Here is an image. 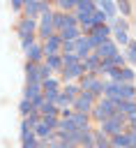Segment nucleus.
<instances>
[{
  "mask_svg": "<svg viewBox=\"0 0 136 148\" xmlns=\"http://www.w3.org/2000/svg\"><path fill=\"white\" fill-rule=\"evenodd\" d=\"M99 130H101L104 134H108V136H115V134H120V132H127V130H129V127H127V116L120 113V111H115L111 118H106V120L99 125Z\"/></svg>",
  "mask_w": 136,
  "mask_h": 148,
  "instance_id": "nucleus-1",
  "label": "nucleus"
},
{
  "mask_svg": "<svg viewBox=\"0 0 136 148\" xmlns=\"http://www.w3.org/2000/svg\"><path fill=\"white\" fill-rule=\"evenodd\" d=\"M78 86H81V92H92L97 99L104 97V79L99 74H85V76H81Z\"/></svg>",
  "mask_w": 136,
  "mask_h": 148,
  "instance_id": "nucleus-2",
  "label": "nucleus"
},
{
  "mask_svg": "<svg viewBox=\"0 0 136 148\" xmlns=\"http://www.w3.org/2000/svg\"><path fill=\"white\" fill-rule=\"evenodd\" d=\"M37 28H39V18L18 16V21H16V35H18V39H30V37H37Z\"/></svg>",
  "mask_w": 136,
  "mask_h": 148,
  "instance_id": "nucleus-3",
  "label": "nucleus"
},
{
  "mask_svg": "<svg viewBox=\"0 0 136 148\" xmlns=\"http://www.w3.org/2000/svg\"><path fill=\"white\" fill-rule=\"evenodd\" d=\"M53 12H55V9H53ZM53 12H46V14L39 16V28H37V39H39V42H46L48 37L58 35V32H55V25H53Z\"/></svg>",
  "mask_w": 136,
  "mask_h": 148,
  "instance_id": "nucleus-4",
  "label": "nucleus"
},
{
  "mask_svg": "<svg viewBox=\"0 0 136 148\" xmlns=\"http://www.w3.org/2000/svg\"><path fill=\"white\" fill-rule=\"evenodd\" d=\"M97 102H99V99H97L92 92H81V95L74 99L71 109H74L76 113H88V116H90V113H92V109L97 106Z\"/></svg>",
  "mask_w": 136,
  "mask_h": 148,
  "instance_id": "nucleus-5",
  "label": "nucleus"
},
{
  "mask_svg": "<svg viewBox=\"0 0 136 148\" xmlns=\"http://www.w3.org/2000/svg\"><path fill=\"white\" fill-rule=\"evenodd\" d=\"M53 25H55V32L60 35L62 30H67V28H74V25H78V21H76V14H65V12H53Z\"/></svg>",
  "mask_w": 136,
  "mask_h": 148,
  "instance_id": "nucleus-6",
  "label": "nucleus"
},
{
  "mask_svg": "<svg viewBox=\"0 0 136 148\" xmlns=\"http://www.w3.org/2000/svg\"><path fill=\"white\" fill-rule=\"evenodd\" d=\"M85 76V69H83V62L78 65H71V67H65L60 72V81L62 83H78V79Z\"/></svg>",
  "mask_w": 136,
  "mask_h": 148,
  "instance_id": "nucleus-7",
  "label": "nucleus"
},
{
  "mask_svg": "<svg viewBox=\"0 0 136 148\" xmlns=\"http://www.w3.org/2000/svg\"><path fill=\"white\" fill-rule=\"evenodd\" d=\"M74 53L81 58V62H83L88 56H92V53H95V49H92V44H90L88 35H83V37H78V39L74 42Z\"/></svg>",
  "mask_w": 136,
  "mask_h": 148,
  "instance_id": "nucleus-8",
  "label": "nucleus"
},
{
  "mask_svg": "<svg viewBox=\"0 0 136 148\" xmlns=\"http://www.w3.org/2000/svg\"><path fill=\"white\" fill-rule=\"evenodd\" d=\"M41 44H44L46 58H48V56H62V37H60V35H53V37H48V39L41 42Z\"/></svg>",
  "mask_w": 136,
  "mask_h": 148,
  "instance_id": "nucleus-9",
  "label": "nucleus"
},
{
  "mask_svg": "<svg viewBox=\"0 0 136 148\" xmlns=\"http://www.w3.org/2000/svg\"><path fill=\"white\" fill-rule=\"evenodd\" d=\"M95 53H97L101 60H108V58H115V56L120 53V46H118V44L113 42V37H111V39H106V42H104Z\"/></svg>",
  "mask_w": 136,
  "mask_h": 148,
  "instance_id": "nucleus-10",
  "label": "nucleus"
},
{
  "mask_svg": "<svg viewBox=\"0 0 136 148\" xmlns=\"http://www.w3.org/2000/svg\"><path fill=\"white\" fill-rule=\"evenodd\" d=\"M25 56H28V60L30 62H35V65H39V62H44L46 60V53H44V44L37 39L28 51H25Z\"/></svg>",
  "mask_w": 136,
  "mask_h": 148,
  "instance_id": "nucleus-11",
  "label": "nucleus"
},
{
  "mask_svg": "<svg viewBox=\"0 0 136 148\" xmlns=\"http://www.w3.org/2000/svg\"><path fill=\"white\" fill-rule=\"evenodd\" d=\"M69 120H71V125H74L76 132H83V130H92V127H95V125H92V118H90L88 113H76V111H74V116H71Z\"/></svg>",
  "mask_w": 136,
  "mask_h": 148,
  "instance_id": "nucleus-12",
  "label": "nucleus"
},
{
  "mask_svg": "<svg viewBox=\"0 0 136 148\" xmlns=\"http://www.w3.org/2000/svg\"><path fill=\"white\" fill-rule=\"evenodd\" d=\"M21 16L39 18V16H41V0H25V5H23V14H21Z\"/></svg>",
  "mask_w": 136,
  "mask_h": 148,
  "instance_id": "nucleus-13",
  "label": "nucleus"
},
{
  "mask_svg": "<svg viewBox=\"0 0 136 148\" xmlns=\"http://www.w3.org/2000/svg\"><path fill=\"white\" fill-rule=\"evenodd\" d=\"M97 0H76V12L74 14H85V16H92L97 12Z\"/></svg>",
  "mask_w": 136,
  "mask_h": 148,
  "instance_id": "nucleus-14",
  "label": "nucleus"
},
{
  "mask_svg": "<svg viewBox=\"0 0 136 148\" xmlns=\"http://www.w3.org/2000/svg\"><path fill=\"white\" fill-rule=\"evenodd\" d=\"M99 67H101V58H99L97 53H92V56H88V58L83 60V69H85V74H97Z\"/></svg>",
  "mask_w": 136,
  "mask_h": 148,
  "instance_id": "nucleus-15",
  "label": "nucleus"
},
{
  "mask_svg": "<svg viewBox=\"0 0 136 148\" xmlns=\"http://www.w3.org/2000/svg\"><path fill=\"white\" fill-rule=\"evenodd\" d=\"M44 95V88H41V83H25V88H23V97L25 99H37V97H41Z\"/></svg>",
  "mask_w": 136,
  "mask_h": 148,
  "instance_id": "nucleus-16",
  "label": "nucleus"
},
{
  "mask_svg": "<svg viewBox=\"0 0 136 148\" xmlns=\"http://www.w3.org/2000/svg\"><path fill=\"white\" fill-rule=\"evenodd\" d=\"M97 7H99L108 18H115V16H118V2H115V0H99Z\"/></svg>",
  "mask_w": 136,
  "mask_h": 148,
  "instance_id": "nucleus-17",
  "label": "nucleus"
},
{
  "mask_svg": "<svg viewBox=\"0 0 136 148\" xmlns=\"http://www.w3.org/2000/svg\"><path fill=\"white\" fill-rule=\"evenodd\" d=\"M92 134H95V143H92L95 148H113V146H111V136H108V134H104L99 127H95V130H92Z\"/></svg>",
  "mask_w": 136,
  "mask_h": 148,
  "instance_id": "nucleus-18",
  "label": "nucleus"
},
{
  "mask_svg": "<svg viewBox=\"0 0 136 148\" xmlns=\"http://www.w3.org/2000/svg\"><path fill=\"white\" fill-rule=\"evenodd\" d=\"M108 25H111V30H113V32H127L129 21H127L124 16H115V18H111V21H108Z\"/></svg>",
  "mask_w": 136,
  "mask_h": 148,
  "instance_id": "nucleus-19",
  "label": "nucleus"
},
{
  "mask_svg": "<svg viewBox=\"0 0 136 148\" xmlns=\"http://www.w3.org/2000/svg\"><path fill=\"white\" fill-rule=\"evenodd\" d=\"M41 88H44V92H62V81L55 79V76H51V79H46L41 83Z\"/></svg>",
  "mask_w": 136,
  "mask_h": 148,
  "instance_id": "nucleus-20",
  "label": "nucleus"
},
{
  "mask_svg": "<svg viewBox=\"0 0 136 148\" xmlns=\"http://www.w3.org/2000/svg\"><path fill=\"white\" fill-rule=\"evenodd\" d=\"M62 95L74 102V99L81 95V86H78V83H62Z\"/></svg>",
  "mask_w": 136,
  "mask_h": 148,
  "instance_id": "nucleus-21",
  "label": "nucleus"
},
{
  "mask_svg": "<svg viewBox=\"0 0 136 148\" xmlns=\"http://www.w3.org/2000/svg\"><path fill=\"white\" fill-rule=\"evenodd\" d=\"M111 146H113V148H129V130L111 136Z\"/></svg>",
  "mask_w": 136,
  "mask_h": 148,
  "instance_id": "nucleus-22",
  "label": "nucleus"
},
{
  "mask_svg": "<svg viewBox=\"0 0 136 148\" xmlns=\"http://www.w3.org/2000/svg\"><path fill=\"white\" fill-rule=\"evenodd\" d=\"M60 37H62V42H76L78 37H83V32H81V28H78V25H74V28L62 30V32H60Z\"/></svg>",
  "mask_w": 136,
  "mask_h": 148,
  "instance_id": "nucleus-23",
  "label": "nucleus"
},
{
  "mask_svg": "<svg viewBox=\"0 0 136 148\" xmlns=\"http://www.w3.org/2000/svg\"><path fill=\"white\" fill-rule=\"evenodd\" d=\"M44 62L48 65V69H51L53 74H60V72H62V67H65V65H62V56H48Z\"/></svg>",
  "mask_w": 136,
  "mask_h": 148,
  "instance_id": "nucleus-24",
  "label": "nucleus"
},
{
  "mask_svg": "<svg viewBox=\"0 0 136 148\" xmlns=\"http://www.w3.org/2000/svg\"><path fill=\"white\" fill-rule=\"evenodd\" d=\"M55 9L65 12V14H74L76 12V0H55Z\"/></svg>",
  "mask_w": 136,
  "mask_h": 148,
  "instance_id": "nucleus-25",
  "label": "nucleus"
},
{
  "mask_svg": "<svg viewBox=\"0 0 136 148\" xmlns=\"http://www.w3.org/2000/svg\"><path fill=\"white\" fill-rule=\"evenodd\" d=\"M18 113H21L23 118H28V116H32V113H37V111H35V104H32L30 99L23 97V99L18 102Z\"/></svg>",
  "mask_w": 136,
  "mask_h": 148,
  "instance_id": "nucleus-26",
  "label": "nucleus"
},
{
  "mask_svg": "<svg viewBox=\"0 0 136 148\" xmlns=\"http://www.w3.org/2000/svg\"><path fill=\"white\" fill-rule=\"evenodd\" d=\"M120 83H136V72L131 67H122L120 69Z\"/></svg>",
  "mask_w": 136,
  "mask_h": 148,
  "instance_id": "nucleus-27",
  "label": "nucleus"
},
{
  "mask_svg": "<svg viewBox=\"0 0 136 148\" xmlns=\"http://www.w3.org/2000/svg\"><path fill=\"white\" fill-rule=\"evenodd\" d=\"M122 53H124V58H127V65H136V39H131L129 46H127Z\"/></svg>",
  "mask_w": 136,
  "mask_h": 148,
  "instance_id": "nucleus-28",
  "label": "nucleus"
},
{
  "mask_svg": "<svg viewBox=\"0 0 136 148\" xmlns=\"http://www.w3.org/2000/svg\"><path fill=\"white\" fill-rule=\"evenodd\" d=\"M118 111L124 113V116L129 118V116L136 113V102H118Z\"/></svg>",
  "mask_w": 136,
  "mask_h": 148,
  "instance_id": "nucleus-29",
  "label": "nucleus"
},
{
  "mask_svg": "<svg viewBox=\"0 0 136 148\" xmlns=\"http://www.w3.org/2000/svg\"><path fill=\"white\" fill-rule=\"evenodd\" d=\"M113 42H115L118 46L127 49V46H129V42H131V37H129L127 32H113Z\"/></svg>",
  "mask_w": 136,
  "mask_h": 148,
  "instance_id": "nucleus-30",
  "label": "nucleus"
},
{
  "mask_svg": "<svg viewBox=\"0 0 136 148\" xmlns=\"http://www.w3.org/2000/svg\"><path fill=\"white\" fill-rule=\"evenodd\" d=\"M81 62V58L76 56V53H62V65L65 67H71V65H78ZM62 67V69H65Z\"/></svg>",
  "mask_w": 136,
  "mask_h": 148,
  "instance_id": "nucleus-31",
  "label": "nucleus"
},
{
  "mask_svg": "<svg viewBox=\"0 0 136 148\" xmlns=\"http://www.w3.org/2000/svg\"><path fill=\"white\" fill-rule=\"evenodd\" d=\"M92 21H95V28H97V25H106V23H108L111 18H108V16H106V14L101 12V9H97V12L92 14Z\"/></svg>",
  "mask_w": 136,
  "mask_h": 148,
  "instance_id": "nucleus-32",
  "label": "nucleus"
},
{
  "mask_svg": "<svg viewBox=\"0 0 136 148\" xmlns=\"http://www.w3.org/2000/svg\"><path fill=\"white\" fill-rule=\"evenodd\" d=\"M118 12H120V16L127 18V16L131 14V2H129V0H120V2H118Z\"/></svg>",
  "mask_w": 136,
  "mask_h": 148,
  "instance_id": "nucleus-33",
  "label": "nucleus"
},
{
  "mask_svg": "<svg viewBox=\"0 0 136 148\" xmlns=\"http://www.w3.org/2000/svg\"><path fill=\"white\" fill-rule=\"evenodd\" d=\"M51 76H53V72L48 69V65H46V62H41V65H39V79H41V83H44L46 79H51Z\"/></svg>",
  "mask_w": 136,
  "mask_h": 148,
  "instance_id": "nucleus-34",
  "label": "nucleus"
},
{
  "mask_svg": "<svg viewBox=\"0 0 136 148\" xmlns=\"http://www.w3.org/2000/svg\"><path fill=\"white\" fill-rule=\"evenodd\" d=\"M23 5H25V0H12V9L18 14H23Z\"/></svg>",
  "mask_w": 136,
  "mask_h": 148,
  "instance_id": "nucleus-35",
  "label": "nucleus"
},
{
  "mask_svg": "<svg viewBox=\"0 0 136 148\" xmlns=\"http://www.w3.org/2000/svg\"><path fill=\"white\" fill-rule=\"evenodd\" d=\"M35 42H37V37H30V39H21V49H23V51H28V49H30Z\"/></svg>",
  "mask_w": 136,
  "mask_h": 148,
  "instance_id": "nucleus-36",
  "label": "nucleus"
},
{
  "mask_svg": "<svg viewBox=\"0 0 136 148\" xmlns=\"http://www.w3.org/2000/svg\"><path fill=\"white\" fill-rule=\"evenodd\" d=\"M62 53H74V42H62Z\"/></svg>",
  "mask_w": 136,
  "mask_h": 148,
  "instance_id": "nucleus-37",
  "label": "nucleus"
},
{
  "mask_svg": "<svg viewBox=\"0 0 136 148\" xmlns=\"http://www.w3.org/2000/svg\"><path fill=\"white\" fill-rule=\"evenodd\" d=\"M129 148H136V130H129Z\"/></svg>",
  "mask_w": 136,
  "mask_h": 148,
  "instance_id": "nucleus-38",
  "label": "nucleus"
},
{
  "mask_svg": "<svg viewBox=\"0 0 136 148\" xmlns=\"http://www.w3.org/2000/svg\"><path fill=\"white\" fill-rule=\"evenodd\" d=\"M127 127H129V130H136V113L127 118Z\"/></svg>",
  "mask_w": 136,
  "mask_h": 148,
  "instance_id": "nucleus-39",
  "label": "nucleus"
}]
</instances>
